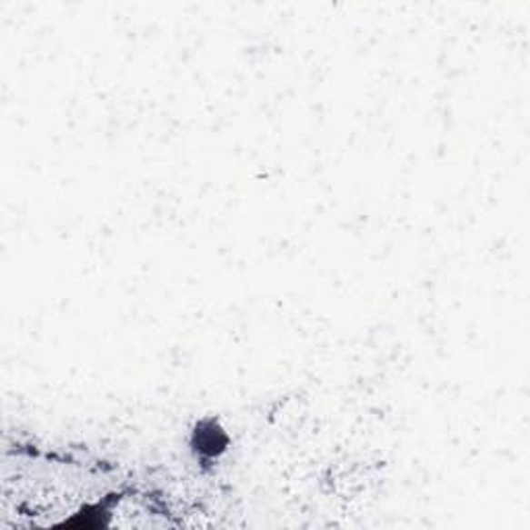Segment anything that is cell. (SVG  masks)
<instances>
[{
	"mask_svg": "<svg viewBox=\"0 0 530 530\" xmlns=\"http://www.w3.org/2000/svg\"><path fill=\"white\" fill-rule=\"evenodd\" d=\"M230 437L228 433L220 427L215 419H204L195 425L191 435V447L197 454V458L215 460L228 450Z\"/></svg>",
	"mask_w": 530,
	"mask_h": 530,
	"instance_id": "cell-1",
	"label": "cell"
},
{
	"mask_svg": "<svg viewBox=\"0 0 530 530\" xmlns=\"http://www.w3.org/2000/svg\"><path fill=\"white\" fill-rule=\"evenodd\" d=\"M112 514V499L100 502L95 505H87L84 510L73 514V518L65 520L63 526H77V528H98L108 525V516Z\"/></svg>",
	"mask_w": 530,
	"mask_h": 530,
	"instance_id": "cell-2",
	"label": "cell"
}]
</instances>
